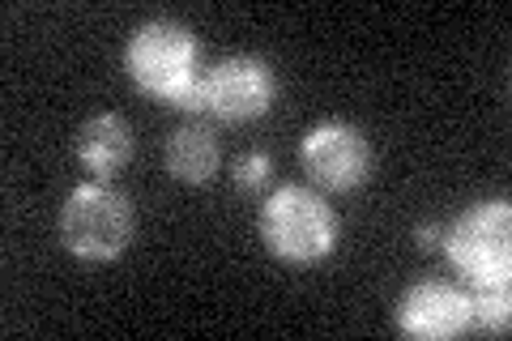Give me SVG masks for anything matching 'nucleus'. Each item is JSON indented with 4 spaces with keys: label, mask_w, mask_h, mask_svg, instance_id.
Wrapping results in <instances>:
<instances>
[{
    "label": "nucleus",
    "mask_w": 512,
    "mask_h": 341,
    "mask_svg": "<svg viewBox=\"0 0 512 341\" xmlns=\"http://www.w3.org/2000/svg\"><path fill=\"white\" fill-rule=\"evenodd\" d=\"M124 73L146 99L201 116L205 64H201V43L188 26L171 18L141 22L124 43Z\"/></svg>",
    "instance_id": "nucleus-1"
},
{
    "label": "nucleus",
    "mask_w": 512,
    "mask_h": 341,
    "mask_svg": "<svg viewBox=\"0 0 512 341\" xmlns=\"http://www.w3.org/2000/svg\"><path fill=\"white\" fill-rule=\"evenodd\" d=\"M256 231L286 265H320L338 248V214L320 192L303 184H282L269 192L256 214Z\"/></svg>",
    "instance_id": "nucleus-2"
},
{
    "label": "nucleus",
    "mask_w": 512,
    "mask_h": 341,
    "mask_svg": "<svg viewBox=\"0 0 512 341\" xmlns=\"http://www.w3.org/2000/svg\"><path fill=\"white\" fill-rule=\"evenodd\" d=\"M137 231L133 201L107 180L77 184L60 205V243L69 248L77 261L107 265L128 252Z\"/></svg>",
    "instance_id": "nucleus-3"
},
{
    "label": "nucleus",
    "mask_w": 512,
    "mask_h": 341,
    "mask_svg": "<svg viewBox=\"0 0 512 341\" xmlns=\"http://www.w3.org/2000/svg\"><path fill=\"white\" fill-rule=\"evenodd\" d=\"M444 256L461 286H508L512 278V209L504 197L474 201L444 226Z\"/></svg>",
    "instance_id": "nucleus-4"
},
{
    "label": "nucleus",
    "mask_w": 512,
    "mask_h": 341,
    "mask_svg": "<svg viewBox=\"0 0 512 341\" xmlns=\"http://www.w3.org/2000/svg\"><path fill=\"white\" fill-rule=\"evenodd\" d=\"M299 167L325 192H355L372 175V145L363 128L346 120H320L299 141Z\"/></svg>",
    "instance_id": "nucleus-5"
},
{
    "label": "nucleus",
    "mask_w": 512,
    "mask_h": 341,
    "mask_svg": "<svg viewBox=\"0 0 512 341\" xmlns=\"http://www.w3.org/2000/svg\"><path fill=\"white\" fill-rule=\"evenodd\" d=\"M278 99V77L256 56H227L205 69V103L201 116L222 124H252L269 116Z\"/></svg>",
    "instance_id": "nucleus-6"
},
{
    "label": "nucleus",
    "mask_w": 512,
    "mask_h": 341,
    "mask_svg": "<svg viewBox=\"0 0 512 341\" xmlns=\"http://www.w3.org/2000/svg\"><path fill=\"white\" fill-rule=\"evenodd\" d=\"M397 333L406 337H427V341H444V337H461L474 333L470 329V290L427 278L414 282L402 299H397Z\"/></svg>",
    "instance_id": "nucleus-7"
},
{
    "label": "nucleus",
    "mask_w": 512,
    "mask_h": 341,
    "mask_svg": "<svg viewBox=\"0 0 512 341\" xmlns=\"http://www.w3.org/2000/svg\"><path fill=\"white\" fill-rule=\"evenodd\" d=\"M137 137L133 124H128L120 111H103V116H90L77 133V162L94 175V180H111L116 171H124L133 162Z\"/></svg>",
    "instance_id": "nucleus-8"
},
{
    "label": "nucleus",
    "mask_w": 512,
    "mask_h": 341,
    "mask_svg": "<svg viewBox=\"0 0 512 341\" xmlns=\"http://www.w3.org/2000/svg\"><path fill=\"white\" fill-rule=\"evenodd\" d=\"M163 162L171 171V180L180 184H210L218 175V162H222V150H218V137L210 124H180L175 133L167 137V150H163Z\"/></svg>",
    "instance_id": "nucleus-9"
},
{
    "label": "nucleus",
    "mask_w": 512,
    "mask_h": 341,
    "mask_svg": "<svg viewBox=\"0 0 512 341\" xmlns=\"http://www.w3.org/2000/svg\"><path fill=\"white\" fill-rule=\"evenodd\" d=\"M470 290V329L478 333H508L512 295L508 286H466Z\"/></svg>",
    "instance_id": "nucleus-10"
},
{
    "label": "nucleus",
    "mask_w": 512,
    "mask_h": 341,
    "mask_svg": "<svg viewBox=\"0 0 512 341\" xmlns=\"http://www.w3.org/2000/svg\"><path fill=\"white\" fill-rule=\"evenodd\" d=\"M269 180H274V158H269L265 150H244L231 162V184L239 192H256V188H265Z\"/></svg>",
    "instance_id": "nucleus-11"
},
{
    "label": "nucleus",
    "mask_w": 512,
    "mask_h": 341,
    "mask_svg": "<svg viewBox=\"0 0 512 341\" xmlns=\"http://www.w3.org/2000/svg\"><path fill=\"white\" fill-rule=\"evenodd\" d=\"M414 243H419L423 252H436L440 243H444V226H436V222H423L419 231H414Z\"/></svg>",
    "instance_id": "nucleus-12"
}]
</instances>
